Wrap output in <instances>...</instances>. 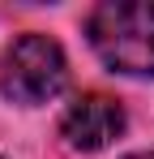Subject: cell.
<instances>
[{"label":"cell","mask_w":154,"mask_h":159,"mask_svg":"<svg viewBox=\"0 0 154 159\" xmlns=\"http://www.w3.org/2000/svg\"><path fill=\"white\" fill-rule=\"evenodd\" d=\"M86 39L111 73L154 78V4L107 0L86 17Z\"/></svg>","instance_id":"6da1fadb"},{"label":"cell","mask_w":154,"mask_h":159,"mask_svg":"<svg viewBox=\"0 0 154 159\" xmlns=\"http://www.w3.org/2000/svg\"><path fill=\"white\" fill-rule=\"evenodd\" d=\"M69 86L64 48L47 34H17L0 56V95L9 103L39 107Z\"/></svg>","instance_id":"7a4b0ae2"},{"label":"cell","mask_w":154,"mask_h":159,"mask_svg":"<svg viewBox=\"0 0 154 159\" xmlns=\"http://www.w3.org/2000/svg\"><path fill=\"white\" fill-rule=\"evenodd\" d=\"M60 133L73 151H103L124 133V107L111 95H81L60 116Z\"/></svg>","instance_id":"3957f363"},{"label":"cell","mask_w":154,"mask_h":159,"mask_svg":"<svg viewBox=\"0 0 154 159\" xmlns=\"http://www.w3.org/2000/svg\"><path fill=\"white\" fill-rule=\"evenodd\" d=\"M124 159H154V151H137V155H124Z\"/></svg>","instance_id":"277c9868"},{"label":"cell","mask_w":154,"mask_h":159,"mask_svg":"<svg viewBox=\"0 0 154 159\" xmlns=\"http://www.w3.org/2000/svg\"><path fill=\"white\" fill-rule=\"evenodd\" d=\"M0 159H4V155H0Z\"/></svg>","instance_id":"5b68a950"}]
</instances>
